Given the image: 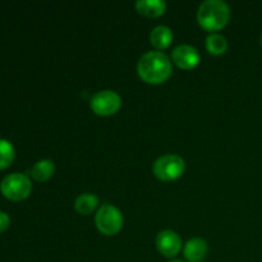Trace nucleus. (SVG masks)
<instances>
[{
    "mask_svg": "<svg viewBox=\"0 0 262 262\" xmlns=\"http://www.w3.org/2000/svg\"><path fill=\"white\" fill-rule=\"evenodd\" d=\"M137 71L147 83H161L171 74V61L161 51H147L138 60Z\"/></svg>",
    "mask_w": 262,
    "mask_h": 262,
    "instance_id": "nucleus-1",
    "label": "nucleus"
},
{
    "mask_svg": "<svg viewBox=\"0 0 262 262\" xmlns=\"http://www.w3.org/2000/svg\"><path fill=\"white\" fill-rule=\"evenodd\" d=\"M0 189L7 199L13 200V201H20L31 193L32 184L26 174L12 173L3 178L2 183H0Z\"/></svg>",
    "mask_w": 262,
    "mask_h": 262,
    "instance_id": "nucleus-3",
    "label": "nucleus"
},
{
    "mask_svg": "<svg viewBox=\"0 0 262 262\" xmlns=\"http://www.w3.org/2000/svg\"><path fill=\"white\" fill-rule=\"evenodd\" d=\"M230 18V9L222 0H206L197 12L200 25L207 31H216L224 27Z\"/></svg>",
    "mask_w": 262,
    "mask_h": 262,
    "instance_id": "nucleus-2",
    "label": "nucleus"
},
{
    "mask_svg": "<svg viewBox=\"0 0 262 262\" xmlns=\"http://www.w3.org/2000/svg\"><path fill=\"white\" fill-rule=\"evenodd\" d=\"M206 48L214 55H220L227 51L228 41L224 36L219 35V33H211L206 38Z\"/></svg>",
    "mask_w": 262,
    "mask_h": 262,
    "instance_id": "nucleus-14",
    "label": "nucleus"
},
{
    "mask_svg": "<svg viewBox=\"0 0 262 262\" xmlns=\"http://www.w3.org/2000/svg\"><path fill=\"white\" fill-rule=\"evenodd\" d=\"M170 262H183L182 260H173V261H170Z\"/></svg>",
    "mask_w": 262,
    "mask_h": 262,
    "instance_id": "nucleus-17",
    "label": "nucleus"
},
{
    "mask_svg": "<svg viewBox=\"0 0 262 262\" xmlns=\"http://www.w3.org/2000/svg\"><path fill=\"white\" fill-rule=\"evenodd\" d=\"M173 61L183 69H192L200 63V53L191 45H179L173 49Z\"/></svg>",
    "mask_w": 262,
    "mask_h": 262,
    "instance_id": "nucleus-8",
    "label": "nucleus"
},
{
    "mask_svg": "<svg viewBox=\"0 0 262 262\" xmlns=\"http://www.w3.org/2000/svg\"><path fill=\"white\" fill-rule=\"evenodd\" d=\"M156 247L161 255L173 257L178 255L182 248V239L173 230H163L156 237Z\"/></svg>",
    "mask_w": 262,
    "mask_h": 262,
    "instance_id": "nucleus-7",
    "label": "nucleus"
},
{
    "mask_svg": "<svg viewBox=\"0 0 262 262\" xmlns=\"http://www.w3.org/2000/svg\"><path fill=\"white\" fill-rule=\"evenodd\" d=\"M54 171H55V165H54L53 161L48 160V159H43V160L37 161L33 165L31 174H32V177L36 181L45 182L53 177Z\"/></svg>",
    "mask_w": 262,
    "mask_h": 262,
    "instance_id": "nucleus-12",
    "label": "nucleus"
},
{
    "mask_svg": "<svg viewBox=\"0 0 262 262\" xmlns=\"http://www.w3.org/2000/svg\"><path fill=\"white\" fill-rule=\"evenodd\" d=\"M207 255V243L201 238H192L184 246V257L189 262H200Z\"/></svg>",
    "mask_w": 262,
    "mask_h": 262,
    "instance_id": "nucleus-9",
    "label": "nucleus"
},
{
    "mask_svg": "<svg viewBox=\"0 0 262 262\" xmlns=\"http://www.w3.org/2000/svg\"><path fill=\"white\" fill-rule=\"evenodd\" d=\"M92 110L99 115H112L118 112L122 105V99L113 90H102L91 97Z\"/></svg>",
    "mask_w": 262,
    "mask_h": 262,
    "instance_id": "nucleus-6",
    "label": "nucleus"
},
{
    "mask_svg": "<svg viewBox=\"0 0 262 262\" xmlns=\"http://www.w3.org/2000/svg\"><path fill=\"white\" fill-rule=\"evenodd\" d=\"M260 41H261V45H262V33H261V37H260Z\"/></svg>",
    "mask_w": 262,
    "mask_h": 262,
    "instance_id": "nucleus-18",
    "label": "nucleus"
},
{
    "mask_svg": "<svg viewBox=\"0 0 262 262\" xmlns=\"http://www.w3.org/2000/svg\"><path fill=\"white\" fill-rule=\"evenodd\" d=\"M136 8L146 17H159L165 12L166 3L164 0H138Z\"/></svg>",
    "mask_w": 262,
    "mask_h": 262,
    "instance_id": "nucleus-10",
    "label": "nucleus"
},
{
    "mask_svg": "<svg viewBox=\"0 0 262 262\" xmlns=\"http://www.w3.org/2000/svg\"><path fill=\"white\" fill-rule=\"evenodd\" d=\"M186 163L178 155L160 156L154 163V173L161 181H174L184 173Z\"/></svg>",
    "mask_w": 262,
    "mask_h": 262,
    "instance_id": "nucleus-5",
    "label": "nucleus"
},
{
    "mask_svg": "<svg viewBox=\"0 0 262 262\" xmlns=\"http://www.w3.org/2000/svg\"><path fill=\"white\" fill-rule=\"evenodd\" d=\"M99 205V197L94 193H83L77 197L74 202V207L82 215H89L96 209Z\"/></svg>",
    "mask_w": 262,
    "mask_h": 262,
    "instance_id": "nucleus-13",
    "label": "nucleus"
},
{
    "mask_svg": "<svg viewBox=\"0 0 262 262\" xmlns=\"http://www.w3.org/2000/svg\"><path fill=\"white\" fill-rule=\"evenodd\" d=\"M95 222L100 232L106 235H114L122 229L123 215L119 209L110 204H105L97 211Z\"/></svg>",
    "mask_w": 262,
    "mask_h": 262,
    "instance_id": "nucleus-4",
    "label": "nucleus"
},
{
    "mask_svg": "<svg viewBox=\"0 0 262 262\" xmlns=\"http://www.w3.org/2000/svg\"><path fill=\"white\" fill-rule=\"evenodd\" d=\"M10 224V217L7 212L0 211V232H4Z\"/></svg>",
    "mask_w": 262,
    "mask_h": 262,
    "instance_id": "nucleus-16",
    "label": "nucleus"
},
{
    "mask_svg": "<svg viewBox=\"0 0 262 262\" xmlns=\"http://www.w3.org/2000/svg\"><path fill=\"white\" fill-rule=\"evenodd\" d=\"M15 151L12 143L8 140L0 138V169H4L14 160Z\"/></svg>",
    "mask_w": 262,
    "mask_h": 262,
    "instance_id": "nucleus-15",
    "label": "nucleus"
},
{
    "mask_svg": "<svg viewBox=\"0 0 262 262\" xmlns=\"http://www.w3.org/2000/svg\"><path fill=\"white\" fill-rule=\"evenodd\" d=\"M150 41L155 48L165 49L173 41V32L168 26H156L150 33Z\"/></svg>",
    "mask_w": 262,
    "mask_h": 262,
    "instance_id": "nucleus-11",
    "label": "nucleus"
}]
</instances>
